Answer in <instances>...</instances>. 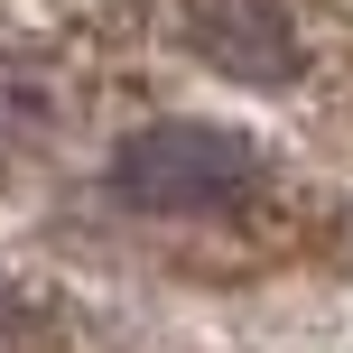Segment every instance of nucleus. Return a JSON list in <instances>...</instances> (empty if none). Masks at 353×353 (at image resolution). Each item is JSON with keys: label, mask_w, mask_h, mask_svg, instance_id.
Wrapping results in <instances>:
<instances>
[{"label": "nucleus", "mask_w": 353, "mask_h": 353, "mask_svg": "<svg viewBox=\"0 0 353 353\" xmlns=\"http://www.w3.org/2000/svg\"><path fill=\"white\" fill-rule=\"evenodd\" d=\"M112 205L121 214H159V223H214V214H242L261 205L270 159L223 121H149L112 149L103 168Z\"/></svg>", "instance_id": "nucleus-1"}, {"label": "nucleus", "mask_w": 353, "mask_h": 353, "mask_svg": "<svg viewBox=\"0 0 353 353\" xmlns=\"http://www.w3.org/2000/svg\"><path fill=\"white\" fill-rule=\"evenodd\" d=\"M186 47L232 84H288L298 74V28H288L279 0H195Z\"/></svg>", "instance_id": "nucleus-2"}, {"label": "nucleus", "mask_w": 353, "mask_h": 353, "mask_svg": "<svg viewBox=\"0 0 353 353\" xmlns=\"http://www.w3.org/2000/svg\"><path fill=\"white\" fill-rule=\"evenodd\" d=\"M19 335H28V307H19V288L0 279V353H19Z\"/></svg>", "instance_id": "nucleus-3"}]
</instances>
